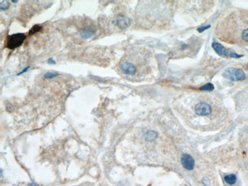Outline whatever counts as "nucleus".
<instances>
[{
	"instance_id": "obj_13",
	"label": "nucleus",
	"mask_w": 248,
	"mask_h": 186,
	"mask_svg": "<svg viewBox=\"0 0 248 186\" xmlns=\"http://www.w3.org/2000/svg\"><path fill=\"white\" fill-rule=\"evenodd\" d=\"M202 90H207V91H211L214 89V86L211 83H208V84L205 85V86L201 87Z\"/></svg>"
},
{
	"instance_id": "obj_18",
	"label": "nucleus",
	"mask_w": 248,
	"mask_h": 186,
	"mask_svg": "<svg viewBox=\"0 0 248 186\" xmlns=\"http://www.w3.org/2000/svg\"><path fill=\"white\" fill-rule=\"evenodd\" d=\"M247 67H248V66H247Z\"/></svg>"
},
{
	"instance_id": "obj_11",
	"label": "nucleus",
	"mask_w": 248,
	"mask_h": 186,
	"mask_svg": "<svg viewBox=\"0 0 248 186\" xmlns=\"http://www.w3.org/2000/svg\"><path fill=\"white\" fill-rule=\"evenodd\" d=\"M157 134L155 131H152V130H149V131L146 132L144 134L145 140L148 141H153L157 138Z\"/></svg>"
},
{
	"instance_id": "obj_17",
	"label": "nucleus",
	"mask_w": 248,
	"mask_h": 186,
	"mask_svg": "<svg viewBox=\"0 0 248 186\" xmlns=\"http://www.w3.org/2000/svg\"><path fill=\"white\" fill-rule=\"evenodd\" d=\"M29 186H37V185L34 183H31V184H30Z\"/></svg>"
},
{
	"instance_id": "obj_2",
	"label": "nucleus",
	"mask_w": 248,
	"mask_h": 186,
	"mask_svg": "<svg viewBox=\"0 0 248 186\" xmlns=\"http://www.w3.org/2000/svg\"><path fill=\"white\" fill-rule=\"evenodd\" d=\"M143 53L136 51L126 55L118 64L120 73L124 76L140 77L144 75L147 60Z\"/></svg>"
},
{
	"instance_id": "obj_15",
	"label": "nucleus",
	"mask_w": 248,
	"mask_h": 186,
	"mask_svg": "<svg viewBox=\"0 0 248 186\" xmlns=\"http://www.w3.org/2000/svg\"><path fill=\"white\" fill-rule=\"evenodd\" d=\"M57 76V73H52V72H47V73H46L45 75V78L47 79H51V78H53V77Z\"/></svg>"
},
{
	"instance_id": "obj_3",
	"label": "nucleus",
	"mask_w": 248,
	"mask_h": 186,
	"mask_svg": "<svg viewBox=\"0 0 248 186\" xmlns=\"http://www.w3.org/2000/svg\"><path fill=\"white\" fill-rule=\"evenodd\" d=\"M223 76L231 81H242L245 79L246 75L241 69L238 68H227L223 72Z\"/></svg>"
},
{
	"instance_id": "obj_14",
	"label": "nucleus",
	"mask_w": 248,
	"mask_h": 186,
	"mask_svg": "<svg viewBox=\"0 0 248 186\" xmlns=\"http://www.w3.org/2000/svg\"><path fill=\"white\" fill-rule=\"evenodd\" d=\"M9 6V3L8 1H1V3H0V7H1L2 10H4V9H8Z\"/></svg>"
},
{
	"instance_id": "obj_16",
	"label": "nucleus",
	"mask_w": 248,
	"mask_h": 186,
	"mask_svg": "<svg viewBox=\"0 0 248 186\" xmlns=\"http://www.w3.org/2000/svg\"><path fill=\"white\" fill-rule=\"evenodd\" d=\"M209 28V26H208V27H203V28H202V29H199V31H203L204 30H205V29H207V28Z\"/></svg>"
},
{
	"instance_id": "obj_1",
	"label": "nucleus",
	"mask_w": 248,
	"mask_h": 186,
	"mask_svg": "<svg viewBox=\"0 0 248 186\" xmlns=\"http://www.w3.org/2000/svg\"><path fill=\"white\" fill-rule=\"evenodd\" d=\"M215 34L225 43L248 47V9H238L228 12L218 21Z\"/></svg>"
},
{
	"instance_id": "obj_8",
	"label": "nucleus",
	"mask_w": 248,
	"mask_h": 186,
	"mask_svg": "<svg viewBox=\"0 0 248 186\" xmlns=\"http://www.w3.org/2000/svg\"><path fill=\"white\" fill-rule=\"evenodd\" d=\"M131 20L128 17L124 16V15H118L115 18V24L116 26L121 28H125L130 25Z\"/></svg>"
},
{
	"instance_id": "obj_4",
	"label": "nucleus",
	"mask_w": 248,
	"mask_h": 186,
	"mask_svg": "<svg viewBox=\"0 0 248 186\" xmlns=\"http://www.w3.org/2000/svg\"><path fill=\"white\" fill-rule=\"evenodd\" d=\"M25 37H26L25 34H22V33L8 36L7 38H6V47L7 48L10 49V50H14L16 47H19L23 43Z\"/></svg>"
},
{
	"instance_id": "obj_5",
	"label": "nucleus",
	"mask_w": 248,
	"mask_h": 186,
	"mask_svg": "<svg viewBox=\"0 0 248 186\" xmlns=\"http://www.w3.org/2000/svg\"><path fill=\"white\" fill-rule=\"evenodd\" d=\"M212 47L215 50L216 53L221 56L223 57H231V58H239L242 56V55H239L235 53L234 50H230V49L225 48L222 45H221L218 43H213Z\"/></svg>"
},
{
	"instance_id": "obj_10",
	"label": "nucleus",
	"mask_w": 248,
	"mask_h": 186,
	"mask_svg": "<svg viewBox=\"0 0 248 186\" xmlns=\"http://www.w3.org/2000/svg\"><path fill=\"white\" fill-rule=\"evenodd\" d=\"M225 180L228 185H233L236 183L237 182V176L234 174L227 175L225 176Z\"/></svg>"
},
{
	"instance_id": "obj_7",
	"label": "nucleus",
	"mask_w": 248,
	"mask_h": 186,
	"mask_svg": "<svg viewBox=\"0 0 248 186\" xmlns=\"http://www.w3.org/2000/svg\"><path fill=\"white\" fill-rule=\"evenodd\" d=\"M181 163L183 166L187 170H192L195 166V160L189 154H184L182 157Z\"/></svg>"
},
{
	"instance_id": "obj_6",
	"label": "nucleus",
	"mask_w": 248,
	"mask_h": 186,
	"mask_svg": "<svg viewBox=\"0 0 248 186\" xmlns=\"http://www.w3.org/2000/svg\"><path fill=\"white\" fill-rule=\"evenodd\" d=\"M194 111L198 115L206 116L211 113V107L205 102H199L195 105Z\"/></svg>"
},
{
	"instance_id": "obj_9",
	"label": "nucleus",
	"mask_w": 248,
	"mask_h": 186,
	"mask_svg": "<svg viewBox=\"0 0 248 186\" xmlns=\"http://www.w3.org/2000/svg\"><path fill=\"white\" fill-rule=\"evenodd\" d=\"M95 34V30L91 27H86L82 30L80 32V36L83 39H88L90 38L93 35Z\"/></svg>"
},
{
	"instance_id": "obj_12",
	"label": "nucleus",
	"mask_w": 248,
	"mask_h": 186,
	"mask_svg": "<svg viewBox=\"0 0 248 186\" xmlns=\"http://www.w3.org/2000/svg\"><path fill=\"white\" fill-rule=\"evenodd\" d=\"M41 30V27L40 25H35V26H34L32 28H31V30L30 31L29 34H36L37 32L40 31Z\"/></svg>"
}]
</instances>
